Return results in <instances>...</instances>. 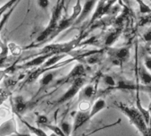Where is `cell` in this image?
<instances>
[{"mask_svg": "<svg viewBox=\"0 0 151 136\" xmlns=\"http://www.w3.org/2000/svg\"><path fill=\"white\" fill-rule=\"evenodd\" d=\"M90 110H79L74 119L73 124V132H76L78 129L82 127L86 123H87L90 119Z\"/></svg>", "mask_w": 151, "mask_h": 136, "instance_id": "cell-10", "label": "cell"}, {"mask_svg": "<svg viewBox=\"0 0 151 136\" xmlns=\"http://www.w3.org/2000/svg\"><path fill=\"white\" fill-rule=\"evenodd\" d=\"M13 107H14V112L21 114L22 112H23L26 110L27 103L25 102L24 98L22 96H17L13 100Z\"/></svg>", "mask_w": 151, "mask_h": 136, "instance_id": "cell-16", "label": "cell"}, {"mask_svg": "<svg viewBox=\"0 0 151 136\" xmlns=\"http://www.w3.org/2000/svg\"><path fill=\"white\" fill-rule=\"evenodd\" d=\"M52 56V54H37L34 58H32L31 60L26 62L22 66H20V68H30L38 65H43V64Z\"/></svg>", "mask_w": 151, "mask_h": 136, "instance_id": "cell-11", "label": "cell"}, {"mask_svg": "<svg viewBox=\"0 0 151 136\" xmlns=\"http://www.w3.org/2000/svg\"><path fill=\"white\" fill-rule=\"evenodd\" d=\"M86 83V79L85 77H80L77 80L73 81L70 83V87L68 89V90L56 101L55 105H60L63 104L64 103L71 100L72 98L75 97L76 95H78V93L84 88V85Z\"/></svg>", "mask_w": 151, "mask_h": 136, "instance_id": "cell-5", "label": "cell"}, {"mask_svg": "<svg viewBox=\"0 0 151 136\" xmlns=\"http://www.w3.org/2000/svg\"><path fill=\"white\" fill-rule=\"evenodd\" d=\"M44 127H45V128H47V129H49V130H51L54 134H56V135H60V136H65V134H64V132H62V130H61V128L60 127V126H58V125H52V124H46Z\"/></svg>", "mask_w": 151, "mask_h": 136, "instance_id": "cell-25", "label": "cell"}, {"mask_svg": "<svg viewBox=\"0 0 151 136\" xmlns=\"http://www.w3.org/2000/svg\"><path fill=\"white\" fill-rule=\"evenodd\" d=\"M91 107H90V103H88V101L85 100L82 101L79 104V110H90Z\"/></svg>", "mask_w": 151, "mask_h": 136, "instance_id": "cell-31", "label": "cell"}, {"mask_svg": "<svg viewBox=\"0 0 151 136\" xmlns=\"http://www.w3.org/2000/svg\"><path fill=\"white\" fill-rule=\"evenodd\" d=\"M147 52L151 55V47H149V48L147 49Z\"/></svg>", "mask_w": 151, "mask_h": 136, "instance_id": "cell-35", "label": "cell"}, {"mask_svg": "<svg viewBox=\"0 0 151 136\" xmlns=\"http://www.w3.org/2000/svg\"><path fill=\"white\" fill-rule=\"evenodd\" d=\"M21 1V0H10V1H8L5 6H3L2 7H0V18L2 17V15L7 11L9 10L14 4H16L17 2Z\"/></svg>", "mask_w": 151, "mask_h": 136, "instance_id": "cell-27", "label": "cell"}, {"mask_svg": "<svg viewBox=\"0 0 151 136\" xmlns=\"http://www.w3.org/2000/svg\"><path fill=\"white\" fill-rule=\"evenodd\" d=\"M37 4H38V6L44 10H46L48 7H49V5H50V1L49 0H37Z\"/></svg>", "mask_w": 151, "mask_h": 136, "instance_id": "cell-30", "label": "cell"}, {"mask_svg": "<svg viewBox=\"0 0 151 136\" xmlns=\"http://www.w3.org/2000/svg\"><path fill=\"white\" fill-rule=\"evenodd\" d=\"M121 35H122V28L121 27L116 28L114 30H112L106 35L105 40H104V44L107 47H110L112 44H114L117 41V39L120 37Z\"/></svg>", "mask_w": 151, "mask_h": 136, "instance_id": "cell-12", "label": "cell"}, {"mask_svg": "<svg viewBox=\"0 0 151 136\" xmlns=\"http://www.w3.org/2000/svg\"><path fill=\"white\" fill-rule=\"evenodd\" d=\"M16 132V123L14 118L3 123L0 126V135L12 134Z\"/></svg>", "mask_w": 151, "mask_h": 136, "instance_id": "cell-13", "label": "cell"}, {"mask_svg": "<svg viewBox=\"0 0 151 136\" xmlns=\"http://www.w3.org/2000/svg\"><path fill=\"white\" fill-rule=\"evenodd\" d=\"M81 43V38H75L71 41L60 43L48 44L40 50L38 54H68Z\"/></svg>", "mask_w": 151, "mask_h": 136, "instance_id": "cell-3", "label": "cell"}, {"mask_svg": "<svg viewBox=\"0 0 151 136\" xmlns=\"http://www.w3.org/2000/svg\"><path fill=\"white\" fill-rule=\"evenodd\" d=\"M19 2H20V1H19ZM19 2H17L16 4H14L9 10H7V11L2 15V18L0 19V34H1L3 28H4L5 25L6 24V22H7V21L9 20V18L11 17L12 13H14V9L16 8V6H17V5L19 4Z\"/></svg>", "mask_w": 151, "mask_h": 136, "instance_id": "cell-19", "label": "cell"}, {"mask_svg": "<svg viewBox=\"0 0 151 136\" xmlns=\"http://www.w3.org/2000/svg\"><path fill=\"white\" fill-rule=\"evenodd\" d=\"M115 105L122 113L124 114V116L131 122V124H132L142 135L148 136L147 125L145 121L144 117L142 116L141 112L138 110L137 107L134 108L124 103H116Z\"/></svg>", "mask_w": 151, "mask_h": 136, "instance_id": "cell-1", "label": "cell"}, {"mask_svg": "<svg viewBox=\"0 0 151 136\" xmlns=\"http://www.w3.org/2000/svg\"><path fill=\"white\" fill-rule=\"evenodd\" d=\"M82 8H83V6L81 4V0H77V2H76L75 6L73 7V13H71V15L69 17L63 18V19H61L60 21V22H59V24L57 26V28L55 29V31L53 32V34L50 36V38L48 39V41L53 39L55 36H57L58 35H60L61 32H63L64 30L68 29L71 26L75 25L76 21H77V20L78 18V16L81 13Z\"/></svg>", "mask_w": 151, "mask_h": 136, "instance_id": "cell-4", "label": "cell"}, {"mask_svg": "<svg viewBox=\"0 0 151 136\" xmlns=\"http://www.w3.org/2000/svg\"><path fill=\"white\" fill-rule=\"evenodd\" d=\"M61 1V0H57V3H60Z\"/></svg>", "mask_w": 151, "mask_h": 136, "instance_id": "cell-36", "label": "cell"}, {"mask_svg": "<svg viewBox=\"0 0 151 136\" xmlns=\"http://www.w3.org/2000/svg\"><path fill=\"white\" fill-rule=\"evenodd\" d=\"M143 39L147 42H151V29L148 28V30L143 35Z\"/></svg>", "mask_w": 151, "mask_h": 136, "instance_id": "cell-33", "label": "cell"}, {"mask_svg": "<svg viewBox=\"0 0 151 136\" xmlns=\"http://www.w3.org/2000/svg\"><path fill=\"white\" fill-rule=\"evenodd\" d=\"M107 53L115 65H122L124 62H126L130 57V48L129 47H122V48H111L107 47Z\"/></svg>", "mask_w": 151, "mask_h": 136, "instance_id": "cell-6", "label": "cell"}, {"mask_svg": "<svg viewBox=\"0 0 151 136\" xmlns=\"http://www.w3.org/2000/svg\"><path fill=\"white\" fill-rule=\"evenodd\" d=\"M15 68H16V64L14 63V64H13L12 65L7 66V67L5 68V69H3V70L0 71V82H1V81H3V79H4L6 75H8V74H10L14 73V72L15 71Z\"/></svg>", "mask_w": 151, "mask_h": 136, "instance_id": "cell-22", "label": "cell"}, {"mask_svg": "<svg viewBox=\"0 0 151 136\" xmlns=\"http://www.w3.org/2000/svg\"><path fill=\"white\" fill-rule=\"evenodd\" d=\"M107 106V103H106V101L103 99V98H99L96 100V102L94 103V104L91 107V110H90V119L93 118L98 113H100L101 111H102Z\"/></svg>", "mask_w": 151, "mask_h": 136, "instance_id": "cell-15", "label": "cell"}, {"mask_svg": "<svg viewBox=\"0 0 151 136\" xmlns=\"http://www.w3.org/2000/svg\"><path fill=\"white\" fill-rule=\"evenodd\" d=\"M102 80H103L104 83H105L109 88H110V89H114V88L116 86V83L115 79H114L111 75H109V74L104 75L103 78H102Z\"/></svg>", "mask_w": 151, "mask_h": 136, "instance_id": "cell-26", "label": "cell"}, {"mask_svg": "<svg viewBox=\"0 0 151 136\" xmlns=\"http://www.w3.org/2000/svg\"><path fill=\"white\" fill-rule=\"evenodd\" d=\"M147 25H150L151 26V13L145 14L139 21V26L143 27V26H147Z\"/></svg>", "mask_w": 151, "mask_h": 136, "instance_id": "cell-28", "label": "cell"}, {"mask_svg": "<svg viewBox=\"0 0 151 136\" xmlns=\"http://www.w3.org/2000/svg\"><path fill=\"white\" fill-rule=\"evenodd\" d=\"M67 56V54H54L52 55V57H50L44 64L42 66L44 67H50V66H52V65H55L57 64L58 63H60V61L65 57Z\"/></svg>", "mask_w": 151, "mask_h": 136, "instance_id": "cell-18", "label": "cell"}, {"mask_svg": "<svg viewBox=\"0 0 151 136\" xmlns=\"http://www.w3.org/2000/svg\"><path fill=\"white\" fill-rule=\"evenodd\" d=\"M148 109L150 110V118H149V121L147 124V128H148V135H151V103L149 104Z\"/></svg>", "mask_w": 151, "mask_h": 136, "instance_id": "cell-34", "label": "cell"}, {"mask_svg": "<svg viewBox=\"0 0 151 136\" xmlns=\"http://www.w3.org/2000/svg\"><path fill=\"white\" fill-rule=\"evenodd\" d=\"M65 1L66 0H61L60 3H56V6L53 8V11H52L51 19L49 21V23H48L47 27L37 36V38L36 40L37 43L39 44L41 42H45L48 41L50 36L53 34V32L57 28V26L60 21V16H61V13H62V10L64 8V6H65Z\"/></svg>", "mask_w": 151, "mask_h": 136, "instance_id": "cell-2", "label": "cell"}, {"mask_svg": "<svg viewBox=\"0 0 151 136\" xmlns=\"http://www.w3.org/2000/svg\"><path fill=\"white\" fill-rule=\"evenodd\" d=\"M138 77L141 84H151V73L145 67V65H140L138 68Z\"/></svg>", "mask_w": 151, "mask_h": 136, "instance_id": "cell-14", "label": "cell"}, {"mask_svg": "<svg viewBox=\"0 0 151 136\" xmlns=\"http://www.w3.org/2000/svg\"><path fill=\"white\" fill-rule=\"evenodd\" d=\"M86 75V67L83 64H77L73 69L68 73V75H66L63 79H60L57 84L58 85H63L65 83H71L73 81L77 80L80 77H85Z\"/></svg>", "mask_w": 151, "mask_h": 136, "instance_id": "cell-7", "label": "cell"}, {"mask_svg": "<svg viewBox=\"0 0 151 136\" xmlns=\"http://www.w3.org/2000/svg\"><path fill=\"white\" fill-rule=\"evenodd\" d=\"M144 65L147 69L151 72V56H146L144 57Z\"/></svg>", "mask_w": 151, "mask_h": 136, "instance_id": "cell-32", "label": "cell"}, {"mask_svg": "<svg viewBox=\"0 0 151 136\" xmlns=\"http://www.w3.org/2000/svg\"><path fill=\"white\" fill-rule=\"evenodd\" d=\"M114 89H121V90H136L139 92H146L151 94V84L144 85V84H133L128 83L125 81H119L117 85L114 88Z\"/></svg>", "mask_w": 151, "mask_h": 136, "instance_id": "cell-8", "label": "cell"}, {"mask_svg": "<svg viewBox=\"0 0 151 136\" xmlns=\"http://www.w3.org/2000/svg\"><path fill=\"white\" fill-rule=\"evenodd\" d=\"M95 93V89L93 85H87L82 89V95L84 98L86 99H90L93 96Z\"/></svg>", "mask_w": 151, "mask_h": 136, "instance_id": "cell-21", "label": "cell"}, {"mask_svg": "<svg viewBox=\"0 0 151 136\" xmlns=\"http://www.w3.org/2000/svg\"><path fill=\"white\" fill-rule=\"evenodd\" d=\"M60 127L61 128L62 132H64V134L66 136L70 135L71 132H73V125L71 124H69L68 122H66V121L61 122L60 125Z\"/></svg>", "mask_w": 151, "mask_h": 136, "instance_id": "cell-24", "label": "cell"}, {"mask_svg": "<svg viewBox=\"0 0 151 136\" xmlns=\"http://www.w3.org/2000/svg\"><path fill=\"white\" fill-rule=\"evenodd\" d=\"M139 5V10L141 14H147L151 13V7L147 5L143 0H135Z\"/></svg>", "mask_w": 151, "mask_h": 136, "instance_id": "cell-23", "label": "cell"}, {"mask_svg": "<svg viewBox=\"0 0 151 136\" xmlns=\"http://www.w3.org/2000/svg\"><path fill=\"white\" fill-rule=\"evenodd\" d=\"M98 1H99V0H86L85 5L83 6L81 13L78 16V20H77V21H76L75 24H79L82 21H84L86 19V17L89 16V14L92 13V11L94 9V7L97 6Z\"/></svg>", "mask_w": 151, "mask_h": 136, "instance_id": "cell-9", "label": "cell"}, {"mask_svg": "<svg viewBox=\"0 0 151 136\" xmlns=\"http://www.w3.org/2000/svg\"><path fill=\"white\" fill-rule=\"evenodd\" d=\"M17 116H18V118H19V119L21 120V122L32 132V133H34V134H36V135H39V136H45L46 135V132H44L42 129H40V127H35V126H33V125H31L26 119H24L23 118H22V116L20 115V113H17V112H14Z\"/></svg>", "mask_w": 151, "mask_h": 136, "instance_id": "cell-17", "label": "cell"}, {"mask_svg": "<svg viewBox=\"0 0 151 136\" xmlns=\"http://www.w3.org/2000/svg\"><path fill=\"white\" fill-rule=\"evenodd\" d=\"M53 78H54V74L52 71L46 72V74H45L43 75V77L41 78V80H40V82H39V84H40V90L42 89L45 88L46 86H48L52 81Z\"/></svg>", "mask_w": 151, "mask_h": 136, "instance_id": "cell-20", "label": "cell"}, {"mask_svg": "<svg viewBox=\"0 0 151 136\" xmlns=\"http://www.w3.org/2000/svg\"><path fill=\"white\" fill-rule=\"evenodd\" d=\"M37 124L39 125V126H45L46 124L49 123V120H48V118L45 115H38L37 116Z\"/></svg>", "mask_w": 151, "mask_h": 136, "instance_id": "cell-29", "label": "cell"}]
</instances>
